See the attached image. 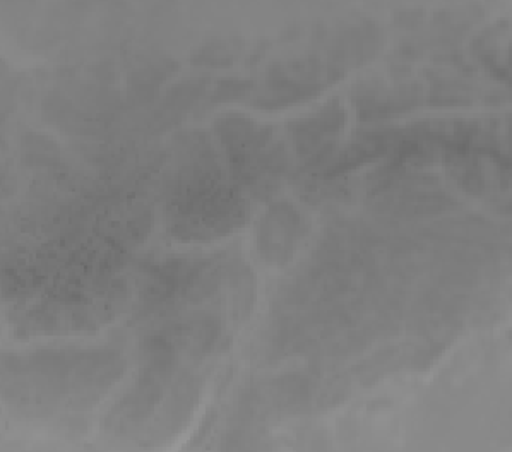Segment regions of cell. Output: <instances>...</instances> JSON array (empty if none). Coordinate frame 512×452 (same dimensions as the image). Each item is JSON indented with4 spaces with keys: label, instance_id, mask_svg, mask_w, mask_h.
Wrapping results in <instances>:
<instances>
[{
    "label": "cell",
    "instance_id": "obj_1",
    "mask_svg": "<svg viewBox=\"0 0 512 452\" xmlns=\"http://www.w3.org/2000/svg\"><path fill=\"white\" fill-rule=\"evenodd\" d=\"M322 67L319 60L300 59L285 67L274 66L269 71L266 88L254 98V107L261 110H281L298 102L316 98L322 91Z\"/></svg>",
    "mask_w": 512,
    "mask_h": 452
},
{
    "label": "cell",
    "instance_id": "obj_2",
    "mask_svg": "<svg viewBox=\"0 0 512 452\" xmlns=\"http://www.w3.org/2000/svg\"><path fill=\"white\" fill-rule=\"evenodd\" d=\"M346 112L340 100H331L328 107L322 108L305 119L293 120L290 124L293 144L302 160L309 165L321 163L333 151L341 131L345 129Z\"/></svg>",
    "mask_w": 512,
    "mask_h": 452
},
{
    "label": "cell",
    "instance_id": "obj_3",
    "mask_svg": "<svg viewBox=\"0 0 512 452\" xmlns=\"http://www.w3.org/2000/svg\"><path fill=\"white\" fill-rule=\"evenodd\" d=\"M300 216L290 204H274L262 218L259 247L269 264H286L297 245Z\"/></svg>",
    "mask_w": 512,
    "mask_h": 452
},
{
    "label": "cell",
    "instance_id": "obj_4",
    "mask_svg": "<svg viewBox=\"0 0 512 452\" xmlns=\"http://www.w3.org/2000/svg\"><path fill=\"white\" fill-rule=\"evenodd\" d=\"M418 102V86H401L394 90L379 83H364L355 90V103L362 120L387 119L391 115L410 112Z\"/></svg>",
    "mask_w": 512,
    "mask_h": 452
},
{
    "label": "cell",
    "instance_id": "obj_5",
    "mask_svg": "<svg viewBox=\"0 0 512 452\" xmlns=\"http://www.w3.org/2000/svg\"><path fill=\"white\" fill-rule=\"evenodd\" d=\"M399 136L401 134L396 131H369L358 134L355 141L338 156V160L334 161L333 167L329 168L328 177L350 172L369 161L381 158L389 149L396 146Z\"/></svg>",
    "mask_w": 512,
    "mask_h": 452
},
{
    "label": "cell",
    "instance_id": "obj_6",
    "mask_svg": "<svg viewBox=\"0 0 512 452\" xmlns=\"http://www.w3.org/2000/svg\"><path fill=\"white\" fill-rule=\"evenodd\" d=\"M208 86V79H191V81H184V83L173 86L172 90L168 91L165 96V110H170L173 113H184L199 102V98L204 95Z\"/></svg>",
    "mask_w": 512,
    "mask_h": 452
},
{
    "label": "cell",
    "instance_id": "obj_7",
    "mask_svg": "<svg viewBox=\"0 0 512 452\" xmlns=\"http://www.w3.org/2000/svg\"><path fill=\"white\" fill-rule=\"evenodd\" d=\"M237 54H239V47H235L232 40H215L199 48L196 54L192 55V64L228 67L232 66L233 60L237 59Z\"/></svg>",
    "mask_w": 512,
    "mask_h": 452
},
{
    "label": "cell",
    "instance_id": "obj_8",
    "mask_svg": "<svg viewBox=\"0 0 512 452\" xmlns=\"http://www.w3.org/2000/svg\"><path fill=\"white\" fill-rule=\"evenodd\" d=\"M254 90V83L249 79H221L216 84L215 93L209 98V105H221V103L240 100Z\"/></svg>",
    "mask_w": 512,
    "mask_h": 452
}]
</instances>
